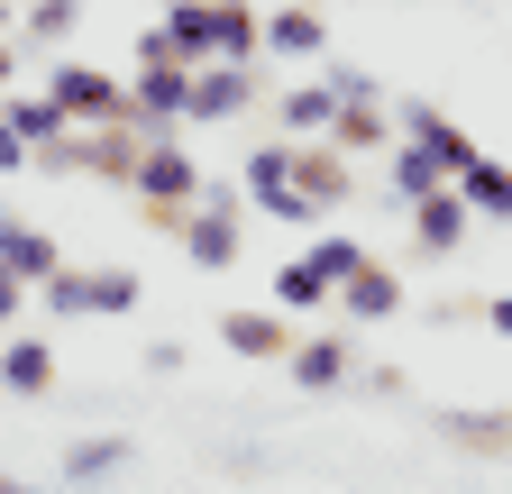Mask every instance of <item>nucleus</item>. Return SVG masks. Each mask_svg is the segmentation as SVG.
<instances>
[{
	"label": "nucleus",
	"instance_id": "obj_35",
	"mask_svg": "<svg viewBox=\"0 0 512 494\" xmlns=\"http://www.w3.org/2000/svg\"><path fill=\"white\" fill-rule=\"evenodd\" d=\"M0 28H19V0H0Z\"/></svg>",
	"mask_w": 512,
	"mask_h": 494
},
{
	"label": "nucleus",
	"instance_id": "obj_37",
	"mask_svg": "<svg viewBox=\"0 0 512 494\" xmlns=\"http://www.w3.org/2000/svg\"><path fill=\"white\" fill-rule=\"evenodd\" d=\"M165 10H183V0H165Z\"/></svg>",
	"mask_w": 512,
	"mask_h": 494
},
{
	"label": "nucleus",
	"instance_id": "obj_9",
	"mask_svg": "<svg viewBox=\"0 0 512 494\" xmlns=\"http://www.w3.org/2000/svg\"><path fill=\"white\" fill-rule=\"evenodd\" d=\"M293 312H275V302H247V312H220V348L229 357H256V366H275V357H293Z\"/></svg>",
	"mask_w": 512,
	"mask_h": 494
},
{
	"label": "nucleus",
	"instance_id": "obj_34",
	"mask_svg": "<svg viewBox=\"0 0 512 494\" xmlns=\"http://www.w3.org/2000/svg\"><path fill=\"white\" fill-rule=\"evenodd\" d=\"M10 74H19V46H10V37H0V92H10Z\"/></svg>",
	"mask_w": 512,
	"mask_h": 494
},
{
	"label": "nucleus",
	"instance_id": "obj_30",
	"mask_svg": "<svg viewBox=\"0 0 512 494\" xmlns=\"http://www.w3.org/2000/svg\"><path fill=\"white\" fill-rule=\"evenodd\" d=\"M0 174H37V156H28V138L10 129V119H0Z\"/></svg>",
	"mask_w": 512,
	"mask_h": 494
},
{
	"label": "nucleus",
	"instance_id": "obj_14",
	"mask_svg": "<svg viewBox=\"0 0 512 494\" xmlns=\"http://www.w3.org/2000/svg\"><path fill=\"white\" fill-rule=\"evenodd\" d=\"M266 55H284V65L330 55V19H320L311 0H275V10H266Z\"/></svg>",
	"mask_w": 512,
	"mask_h": 494
},
{
	"label": "nucleus",
	"instance_id": "obj_4",
	"mask_svg": "<svg viewBox=\"0 0 512 494\" xmlns=\"http://www.w3.org/2000/svg\"><path fill=\"white\" fill-rule=\"evenodd\" d=\"M174 238H183V257L202 266V275L238 266V193H229V183H211V193L183 211V229H174Z\"/></svg>",
	"mask_w": 512,
	"mask_h": 494
},
{
	"label": "nucleus",
	"instance_id": "obj_33",
	"mask_svg": "<svg viewBox=\"0 0 512 494\" xmlns=\"http://www.w3.org/2000/svg\"><path fill=\"white\" fill-rule=\"evenodd\" d=\"M485 330H494V339H512V293H494V302H485Z\"/></svg>",
	"mask_w": 512,
	"mask_h": 494
},
{
	"label": "nucleus",
	"instance_id": "obj_8",
	"mask_svg": "<svg viewBox=\"0 0 512 494\" xmlns=\"http://www.w3.org/2000/svg\"><path fill=\"white\" fill-rule=\"evenodd\" d=\"M394 129H403L412 147H430V156L448 165V183H458V174L485 156V147H476V138H467V129H458V119H448L439 101H394Z\"/></svg>",
	"mask_w": 512,
	"mask_h": 494
},
{
	"label": "nucleus",
	"instance_id": "obj_21",
	"mask_svg": "<svg viewBox=\"0 0 512 494\" xmlns=\"http://www.w3.org/2000/svg\"><path fill=\"white\" fill-rule=\"evenodd\" d=\"M439 440L476 458H512V412H439Z\"/></svg>",
	"mask_w": 512,
	"mask_h": 494
},
{
	"label": "nucleus",
	"instance_id": "obj_18",
	"mask_svg": "<svg viewBox=\"0 0 512 494\" xmlns=\"http://www.w3.org/2000/svg\"><path fill=\"white\" fill-rule=\"evenodd\" d=\"M211 37H220V65H256L266 55V10L256 0H211Z\"/></svg>",
	"mask_w": 512,
	"mask_h": 494
},
{
	"label": "nucleus",
	"instance_id": "obj_11",
	"mask_svg": "<svg viewBox=\"0 0 512 494\" xmlns=\"http://www.w3.org/2000/svg\"><path fill=\"white\" fill-rule=\"evenodd\" d=\"M467 229H476V211H467L458 183H439V193H421V202H412V247H421V257H458Z\"/></svg>",
	"mask_w": 512,
	"mask_h": 494
},
{
	"label": "nucleus",
	"instance_id": "obj_17",
	"mask_svg": "<svg viewBox=\"0 0 512 494\" xmlns=\"http://www.w3.org/2000/svg\"><path fill=\"white\" fill-rule=\"evenodd\" d=\"M339 312H348V321H403V275L384 266V257H366V266L339 284Z\"/></svg>",
	"mask_w": 512,
	"mask_h": 494
},
{
	"label": "nucleus",
	"instance_id": "obj_19",
	"mask_svg": "<svg viewBox=\"0 0 512 494\" xmlns=\"http://www.w3.org/2000/svg\"><path fill=\"white\" fill-rule=\"evenodd\" d=\"M330 147H339V156H375V147H394V110H384V101H339Z\"/></svg>",
	"mask_w": 512,
	"mask_h": 494
},
{
	"label": "nucleus",
	"instance_id": "obj_24",
	"mask_svg": "<svg viewBox=\"0 0 512 494\" xmlns=\"http://www.w3.org/2000/svg\"><path fill=\"white\" fill-rule=\"evenodd\" d=\"M458 193H467V211H476V220H512V165L476 156V165L458 174Z\"/></svg>",
	"mask_w": 512,
	"mask_h": 494
},
{
	"label": "nucleus",
	"instance_id": "obj_26",
	"mask_svg": "<svg viewBox=\"0 0 512 494\" xmlns=\"http://www.w3.org/2000/svg\"><path fill=\"white\" fill-rule=\"evenodd\" d=\"M19 28L37 37V46H64L83 28V0H19Z\"/></svg>",
	"mask_w": 512,
	"mask_h": 494
},
{
	"label": "nucleus",
	"instance_id": "obj_1",
	"mask_svg": "<svg viewBox=\"0 0 512 494\" xmlns=\"http://www.w3.org/2000/svg\"><path fill=\"white\" fill-rule=\"evenodd\" d=\"M37 302L64 321H119V312H138V275L128 266H64L37 284Z\"/></svg>",
	"mask_w": 512,
	"mask_h": 494
},
{
	"label": "nucleus",
	"instance_id": "obj_5",
	"mask_svg": "<svg viewBox=\"0 0 512 494\" xmlns=\"http://www.w3.org/2000/svg\"><path fill=\"white\" fill-rule=\"evenodd\" d=\"M238 174H247V202L266 211V220H284V229H311V220H320V211H311V202L293 193V138H275V147H256V156H247Z\"/></svg>",
	"mask_w": 512,
	"mask_h": 494
},
{
	"label": "nucleus",
	"instance_id": "obj_3",
	"mask_svg": "<svg viewBox=\"0 0 512 494\" xmlns=\"http://www.w3.org/2000/svg\"><path fill=\"white\" fill-rule=\"evenodd\" d=\"M46 101L74 119V129H110V119H128V83L101 74V65H55L46 74Z\"/></svg>",
	"mask_w": 512,
	"mask_h": 494
},
{
	"label": "nucleus",
	"instance_id": "obj_20",
	"mask_svg": "<svg viewBox=\"0 0 512 494\" xmlns=\"http://www.w3.org/2000/svg\"><path fill=\"white\" fill-rule=\"evenodd\" d=\"M0 394H55V348L46 339H0Z\"/></svg>",
	"mask_w": 512,
	"mask_h": 494
},
{
	"label": "nucleus",
	"instance_id": "obj_28",
	"mask_svg": "<svg viewBox=\"0 0 512 494\" xmlns=\"http://www.w3.org/2000/svg\"><path fill=\"white\" fill-rule=\"evenodd\" d=\"M302 257H311L320 275H330V284H348V275L366 266V238H348V229H320V238L302 247Z\"/></svg>",
	"mask_w": 512,
	"mask_h": 494
},
{
	"label": "nucleus",
	"instance_id": "obj_29",
	"mask_svg": "<svg viewBox=\"0 0 512 494\" xmlns=\"http://www.w3.org/2000/svg\"><path fill=\"white\" fill-rule=\"evenodd\" d=\"M138 65H183L174 37H165V19H147V28H138Z\"/></svg>",
	"mask_w": 512,
	"mask_h": 494
},
{
	"label": "nucleus",
	"instance_id": "obj_10",
	"mask_svg": "<svg viewBox=\"0 0 512 494\" xmlns=\"http://www.w3.org/2000/svg\"><path fill=\"white\" fill-rule=\"evenodd\" d=\"M0 119L28 138V156H37V174H55L64 165V138H74V119H64L46 92H0Z\"/></svg>",
	"mask_w": 512,
	"mask_h": 494
},
{
	"label": "nucleus",
	"instance_id": "obj_22",
	"mask_svg": "<svg viewBox=\"0 0 512 494\" xmlns=\"http://www.w3.org/2000/svg\"><path fill=\"white\" fill-rule=\"evenodd\" d=\"M330 302H339V284L320 275L311 257H284L275 266V312H330Z\"/></svg>",
	"mask_w": 512,
	"mask_h": 494
},
{
	"label": "nucleus",
	"instance_id": "obj_7",
	"mask_svg": "<svg viewBox=\"0 0 512 494\" xmlns=\"http://www.w3.org/2000/svg\"><path fill=\"white\" fill-rule=\"evenodd\" d=\"M293 193H302L311 211H339V202L357 193V156H339L330 138H293Z\"/></svg>",
	"mask_w": 512,
	"mask_h": 494
},
{
	"label": "nucleus",
	"instance_id": "obj_25",
	"mask_svg": "<svg viewBox=\"0 0 512 494\" xmlns=\"http://www.w3.org/2000/svg\"><path fill=\"white\" fill-rule=\"evenodd\" d=\"M165 37L183 65H220V37H211V0H183V10H165Z\"/></svg>",
	"mask_w": 512,
	"mask_h": 494
},
{
	"label": "nucleus",
	"instance_id": "obj_36",
	"mask_svg": "<svg viewBox=\"0 0 512 494\" xmlns=\"http://www.w3.org/2000/svg\"><path fill=\"white\" fill-rule=\"evenodd\" d=\"M0 494H37V485H19V476H0Z\"/></svg>",
	"mask_w": 512,
	"mask_h": 494
},
{
	"label": "nucleus",
	"instance_id": "obj_2",
	"mask_svg": "<svg viewBox=\"0 0 512 494\" xmlns=\"http://www.w3.org/2000/svg\"><path fill=\"white\" fill-rule=\"evenodd\" d=\"M138 165H147V129L138 119H110V129H74L64 138V165L55 174H92V183H138Z\"/></svg>",
	"mask_w": 512,
	"mask_h": 494
},
{
	"label": "nucleus",
	"instance_id": "obj_31",
	"mask_svg": "<svg viewBox=\"0 0 512 494\" xmlns=\"http://www.w3.org/2000/svg\"><path fill=\"white\" fill-rule=\"evenodd\" d=\"M330 83H339V101H384V92H375V74H357V65H339Z\"/></svg>",
	"mask_w": 512,
	"mask_h": 494
},
{
	"label": "nucleus",
	"instance_id": "obj_16",
	"mask_svg": "<svg viewBox=\"0 0 512 494\" xmlns=\"http://www.w3.org/2000/svg\"><path fill=\"white\" fill-rule=\"evenodd\" d=\"M330 119H339V83H330V74L275 92V129H284V138H330Z\"/></svg>",
	"mask_w": 512,
	"mask_h": 494
},
{
	"label": "nucleus",
	"instance_id": "obj_13",
	"mask_svg": "<svg viewBox=\"0 0 512 494\" xmlns=\"http://www.w3.org/2000/svg\"><path fill=\"white\" fill-rule=\"evenodd\" d=\"M0 275H19V284L37 293L46 275H64V247H55L37 220H10V211H0Z\"/></svg>",
	"mask_w": 512,
	"mask_h": 494
},
{
	"label": "nucleus",
	"instance_id": "obj_6",
	"mask_svg": "<svg viewBox=\"0 0 512 494\" xmlns=\"http://www.w3.org/2000/svg\"><path fill=\"white\" fill-rule=\"evenodd\" d=\"M192 110V65H138V83H128V119H138L147 138H174Z\"/></svg>",
	"mask_w": 512,
	"mask_h": 494
},
{
	"label": "nucleus",
	"instance_id": "obj_27",
	"mask_svg": "<svg viewBox=\"0 0 512 494\" xmlns=\"http://www.w3.org/2000/svg\"><path fill=\"white\" fill-rule=\"evenodd\" d=\"M439 183H448V165H439L430 147H412V138H403V147H394V193H403V202H421V193H439Z\"/></svg>",
	"mask_w": 512,
	"mask_h": 494
},
{
	"label": "nucleus",
	"instance_id": "obj_32",
	"mask_svg": "<svg viewBox=\"0 0 512 494\" xmlns=\"http://www.w3.org/2000/svg\"><path fill=\"white\" fill-rule=\"evenodd\" d=\"M28 302H37V293H28L19 275H0V321H19V312H28Z\"/></svg>",
	"mask_w": 512,
	"mask_h": 494
},
{
	"label": "nucleus",
	"instance_id": "obj_12",
	"mask_svg": "<svg viewBox=\"0 0 512 494\" xmlns=\"http://www.w3.org/2000/svg\"><path fill=\"white\" fill-rule=\"evenodd\" d=\"M238 110H256V65H192V110L183 119H238Z\"/></svg>",
	"mask_w": 512,
	"mask_h": 494
},
{
	"label": "nucleus",
	"instance_id": "obj_15",
	"mask_svg": "<svg viewBox=\"0 0 512 494\" xmlns=\"http://www.w3.org/2000/svg\"><path fill=\"white\" fill-rule=\"evenodd\" d=\"M284 366H293V385H302V394H339V385L357 376V348H348L339 330H320V339H293Z\"/></svg>",
	"mask_w": 512,
	"mask_h": 494
},
{
	"label": "nucleus",
	"instance_id": "obj_23",
	"mask_svg": "<svg viewBox=\"0 0 512 494\" xmlns=\"http://www.w3.org/2000/svg\"><path fill=\"white\" fill-rule=\"evenodd\" d=\"M119 467H128V430H92V440L64 449V476H74V485H101V476H119Z\"/></svg>",
	"mask_w": 512,
	"mask_h": 494
}]
</instances>
